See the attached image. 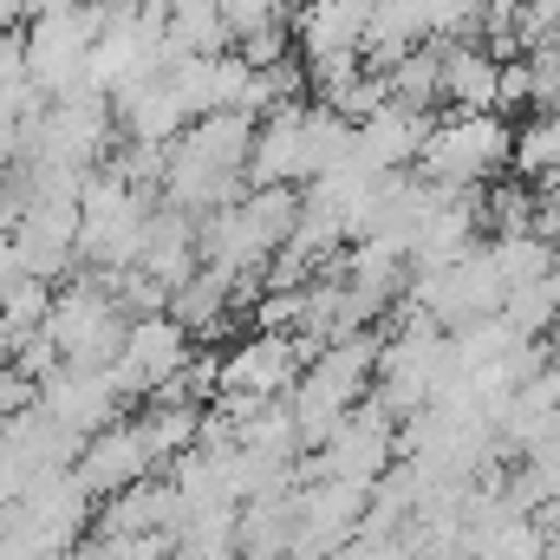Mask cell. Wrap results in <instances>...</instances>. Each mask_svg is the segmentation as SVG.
Instances as JSON below:
<instances>
[{"mask_svg":"<svg viewBox=\"0 0 560 560\" xmlns=\"http://www.w3.org/2000/svg\"><path fill=\"white\" fill-rule=\"evenodd\" d=\"M293 222H300L293 189H248L242 202L202 215V268H222L235 280L275 268L280 248L293 242Z\"/></svg>","mask_w":560,"mask_h":560,"instance_id":"obj_1","label":"cell"},{"mask_svg":"<svg viewBox=\"0 0 560 560\" xmlns=\"http://www.w3.org/2000/svg\"><path fill=\"white\" fill-rule=\"evenodd\" d=\"M46 339L59 346L66 365H85V372H112L125 359V339H131V313L112 300V287L98 275L72 280L52 293V319H46Z\"/></svg>","mask_w":560,"mask_h":560,"instance_id":"obj_2","label":"cell"},{"mask_svg":"<svg viewBox=\"0 0 560 560\" xmlns=\"http://www.w3.org/2000/svg\"><path fill=\"white\" fill-rule=\"evenodd\" d=\"M156 202L131 189L125 176H92L85 202H79V261H92L98 275H125L143 261V235H150Z\"/></svg>","mask_w":560,"mask_h":560,"instance_id":"obj_3","label":"cell"},{"mask_svg":"<svg viewBox=\"0 0 560 560\" xmlns=\"http://www.w3.org/2000/svg\"><path fill=\"white\" fill-rule=\"evenodd\" d=\"M502 163H515V131L502 125V112H450L436 118V131L423 143V176L436 189H482L502 176Z\"/></svg>","mask_w":560,"mask_h":560,"instance_id":"obj_4","label":"cell"},{"mask_svg":"<svg viewBox=\"0 0 560 560\" xmlns=\"http://www.w3.org/2000/svg\"><path fill=\"white\" fill-rule=\"evenodd\" d=\"M405 300H411L418 313H430L443 332H463V326H476V319H495V313L509 306V287L495 275V255L476 242L469 255H456V261H443V268H418Z\"/></svg>","mask_w":560,"mask_h":560,"instance_id":"obj_5","label":"cell"},{"mask_svg":"<svg viewBox=\"0 0 560 560\" xmlns=\"http://www.w3.org/2000/svg\"><path fill=\"white\" fill-rule=\"evenodd\" d=\"M306 365H313V352H306L293 332H255V339H242V346L222 359L215 411H229V418L242 423L248 411H261V405L293 398V385H300Z\"/></svg>","mask_w":560,"mask_h":560,"instance_id":"obj_6","label":"cell"},{"mask_svg":"<svg viewBox=\"0 0 560 560\" xmlns=\"http://www.w3.org/2000/svg\"><path fill=\"white\" fill-rule=\"evenodd\" d=\"M392 469H398V418L385 405H372V398L359 411H346L339 430L313 456L319 482H352V489H378Z\"/></svg>","mask_w":560,"mask_h":560,"instance_id":"obj_7","label":"cell"},{"mask_svg":"<svg viewBox=\"0 0 560 560\" xmlns=\"http://www.w3.org/2000/svg\"><path fill=\"white\" fill-rule=\"evenodd\" d=\"M189 332L170 319V313H150V319H131V339H125V359L112 365V385H118V398H156V392H170L183 372H189Z\"/></svg>","mask_w":560,"mask_h":560,"instance_id":"obj_8","label":"cell"},{"mask_svg":"<svg viewBox=\"0 0 560 560\" xmlns=\"http://www.w3.org/2000/svg\"><path fill=\"white\" fill-rule=\"evenodd\" d=\"M39 405L52 411V418L66 423V430H79L85 443L98 436V430H112L118 423V385H112V372H85V365H59L46 385H39Z\"/></svg>","mask_w":560,"mask_h":560,"instance_id":"obj_9","label":"cell"},{"mask_svg":"<svg viewBox=\"0 0 560 560\" xmlns=\"http://www.w3.org/2000/svg\"><path fill=\"white\" fill-rule=\"evenodd\" d=\"M150 469H156V456H150V443H143L138 418L112 423V430H98L92 443H85V456H79V482L92 489V495H125V489H138L150 482Z\"/></svg>","mask_w":560,"mask_h":560,"instance_id":"obj_10","label":"cell"},{"mask_svg":"<svg viewBox=\"0 0 560 560\" xmlns=\"http://www.w3.org/2000/svg\"><path fill=\"white\" fill-rule=\"evenodd\" d=\"M13 248H20L26 280H59L79 261V209H66V202H26V215L13 229Z\"/></svg>","mask_w":560,"mask_h":560,"instance_id":"obj_11","label":"cell"},{"mask_svg":"<svg viewBox=\"0 0 560 560\" xmlns=\"http://www.w3.org/2000/svg\"><path fill=\"white\" fill-rule=\"evenodd\" d=\"M430 112H411L398 98H385L365 125H359V156L378 170V176H405L411 163H423V143H430Z\"/></svg>","mask_w":560,"mask_h":560,"instance_id":"obj_12","label":"cell"},{"mask_svg":"<svg viewBox=\"0 0 560 560\" xmlns=\"http://www.w3.org/2000/svg\"><path fill=\"white\" fill-rule=\"evenodd\" d=\"M176 522H183L176 482L170 476H150V482H138V489H125V495L105 502L98 535L105 541H143V535H176Z\"/></svg>","mask_w":560,"mask_h":560,"instance_id":"obj_13","label":"cell"},{"mask_svg":"<svg viewBox=\"0 0 560 560\" xmlns=\"http://www.w3.org/2000/svg\"><path fill=\"white\" fill-rule=\"evenodd\" d=\"M443 46V98L456 112H502V59L476 39H436Z\"/></svg>","mask_w":560,"mask_h":560,"instance_id":"obj_14","label":"cell"},{"mask_svg":"<svg viewBox=\"0 0 560 560\" xmlns=\"http://www.w3.org/2000/svg\"><path fill=\"white\" fill-rule=\"evenodd\" d=\"M248 287H255V280H235V275H222V268H196V275L170 293V319H176L189 339H196V332H222L229 313H235V300H242Z\"/></svg>","mask_w":560,"mask_h":560,"instance_id":"obj_15","label":"cell"},{"mask_svg":"<svg viewBox=\"0 0 560 560\" xmlns=\"http://www.w3.org/2000/svg\"><path fill=\"white\" fill-rule=\"evenodd\" d=\"M163 26H170V46L183 59H222V52H235L222 0H163Z\"/></svg>","mask_w":560,"mask_h":560,"instance_id":"obj_16","label":"cell"},{"mask_svg":"<svg viewBox=\"0 0 560 560\" xmlns=\"http://www.w3.org/2000/svg\"><path fill=\"white\" fill-rule=\"evenodd\" d=\"M385 85H392V98H398V105L430 112V105L443 98V46L430 39V46H418V52H405V59L385 72Z\"/></svg>","mask_w":560,"mask_h":560,"instance_id":"obj_17","label":"cell"},{"mask_svg":"<svg viewBox=\"0 0 560 560\" xmlns=\"http://www.w3.org/2000/svg\"><path fill=\"white\" fill-rule=\"evenodd\" d=\"M489 255H495V275H502L509 293L528 287V280H548L555 275V261H560L548 235H502V242H489Z\"/></svg>","mask_w":560,"mask_h":560,"instance_id":"obj_18","label":"cell"},{"mask_svg":"<svg viewBox=\"0 0 560 560\" xmlns=\"http://www.w3.org/2000/svg\"><path fill=\"white\" fill-rule=\"evenodd\" d=\"M482 215H489L495 242H502V235H541V202H535L528 183H489Z\"/></svg>","mask_w":560,"mask_h":560,"instance_id":"obj_19","label":"cell"},{"mask_svg":"<svg viewBox=\"0 0 560 560\" xmlns=\"http://www.w3.org/2000/svg\"><path fill=\"white\" fill-rule=\"evenodd\" d=\"M515 163H522L535 183H548V189L560 196V112L535 118V125L515 138Z\"/></svg>","mask_w":560,"mask_h":560,"instance_id":"obj_20","label":"cell"},{"mask_svg":"<svg viewBox=\"0 0 560 560\" xmlns=\"http://www.w3.org/2000/svg\"><path fill=\"white\" fill-rule=\"evenodd\" d=\"M509 319H515V332H548V326H560V280H528V287H515L509 293V306H502Z\"/></svg>","mask_w":560,"mask_h":560,"instance_id":"obj_21","label":"cell"},{"mask_svg":"<svg viewBox=\"0 0 560 560\" xmlns=\"http://www.w3.org/2000/svg\"><path fill=\"white\" fill-rule=\"evenodd\" d=\"M280 0H222V20H229V33H235V52L242 46H255V39H268L280 33Z\"/></svg>","mask_w":560,"mask_h":560,"instance_id":"obj_22","label":"cell"},{"mask_svg":"<svg viewBox=\"0 0 560 560\" xmlns=\"http://www.w3.org/2000/svg\"><path fill=\"white\" fill-rule=\"evenodd\" d=\"M33 405H39V385H33V378H26V372H20V365L7 359V365H0V423L26 418Z\"/></svg>","mask_w":560,"mask_h":560,"instance_id":"obj_23","label":"cell"},{"mask_svg":"<svg viewBox=\"0 0 560 560\" xmlns=\"http://www.w3.org/2000/svg\"><path fill=\"white\" fill-rule=\"evenodd\" d=\"M20 280H26V268H20V248H13V235L0 229V306L20 293Z\"/></svg>","mask_w":560,"mask_h":560,"instance_id":"obj_24","label":"cell"},{"mask_svg":"<svg viewBox=\"0 0 560 560\" xmlns=\"http://www.w3.org/2000/svg\"><path fill=\"white\" fill-rule=\"evenodd\" d=\"M541 235L555 242V255H560V196H555V202H548V209H541Z\"/></svg>","mask_w":560,"mask_h":560,"instance_id":"obj_25","label":"cell"},{"mask_svg":"<svg viewBox=\"0 0 560 560\" xmlns=\"http://www.w3.org/2000/svg\"><path fill=\"white\" fill-rule=\"evenodd\" d=\"M0 365H7V352H0Z\"/></svg>","mask_w":560,"mask_h":560,"instance_id":"obj_26","label":"cell"}]
</instances>
